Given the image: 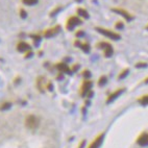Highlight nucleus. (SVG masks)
<instances>
[{"instance_id":"f257e3e1","label":"nucleus","mask_w":148,"mask_h":148,"mask_svg":"<svg viewBox=\"0 0 148 148\" xmlns=\"http://www.w3.org/2000/svg\"><path fill=\"white\" fill-rule=\"evenodd\" d=\"M39 124H40V120H39V118H38L37 116H34V115H29L26 118V120H25V125H26V127L32 130H36V128L39 126Z\"/></svg>"},{"instance_id":"f03ea898","label":"nucleus","mask_w":148,"mask_h":148,"mask_svg":"<svg viewBox=\"0 0 148 148\" xmlns=\"http://www.w3.org/2000/svg\"><path fill=\"white\" fill-rule=\"evenodd\" d=\"M96 30H97L98 32L102 34L103 36H106V37L112 39V40H119V39H120V34H119L112 32V30H108V29L101 28V27H96Z\"/></svg>"},{"instance_id":"7ed1b4c3","label":"nucleus","mask_w":148,"mask_h":148,"mask_svg":"<svg viewBox=\"0 0 148 148\" xmlns=\"http://www.w3.org/2000/svg\"><path fill=\"white\" fill-rule=\"evenodd\" d=\"M79 24H82V20H80L78 17H71V18L68 19V21H67V28L69 29V30H71V29H73L75 26H77V25H79Z\"/></svg>"},{"instance_id":"20e7f679","label":"nucleus","mask_w":148,"mask_h":148,"mask_svg":"<svg viewBox=\"0 0 148 148\" xmlns=\"http://www.w3.org/2000/svg\"><path fill=\"white\" fill-rule=\"evenodd\" d=\"M98 46L102 48V49H104V56L106 58H111L113 56V48H112V46L110 44H108V43H100V44H98Z\"/></svg>"},{"instance_id":"39448f33","label":"nucleus","mask_w":148,"mask_h":148,"mask_svg":"<svg viewBox=\"0 0 148 148\" xmlns=\"http://www.w3.org/2000/svg\"><path fill=\"white\" fill-rule=\"evenodd\" d=\"M91 88H92V82H90V80H85L82 87V96L87 95L88 93L90 92Z\"/></svg>"},{"instance_id":"423d86ee","label":"nucleus","mask_w":148,"mask_h":148,"mask_svg":"<svg viewBox=\"0 0 148 148\" xmlns=\"http://www.w3.org/2000/svg\"><path fill=\"white\" fill-rule=\"evenodd\" d=\"M102 141H103V134H101V135L98 136L95 140L91 143L89 148H99L101 145V143H102Z\"/></svg>"},{"instance_id":"0eeeda50","label":"nucleus","mask_w":148,"mask_h":148,"mask_svg":"<svg viewBox=\"0 0 148 148\" xmlns=\"http://www.w3.org/2000/svg\"><path fill=\"white\" fill-rule=\"evenodd\" d=\"M17 49H18V51H20V52H27V51L30 50V46H29L26 42H20V43H18V45H17Z\"/></svg>"},{"instance_id":"6e6552de","label":"nucleus","mask_w":148,"mask_h":148,"mask_svg":"<svg viewBox=\"0 0 148 148\" xmlns=\"http://www.w3.org/2000/svg\"><path fill=\"white\" fill-rule=\"evenodd\" d=\"M112 11L115 12V13H117V14H120L122 17H124V18L126 19L127 21H130V20L132 19V17L130 16V14L127 13L126 11H123V10H121V8H113Z\"/></svg>"},{"instance_id":"1a4fd4ad","label":"nucleus","mask_w":148,"mask_h":148,"mask_svg":"<svg viewBox=\"0 0 148 148\" xmlns=\"http://www.w3.org/2000/svg\"><path fill=\"white\" fill-rule=\"evenodd\" d=\"M138 144L141 146H146L148 145V132H146V134H143V135H141L140 137L138 138Z\"/></svg>"},{"instance_id":"9d476101","label":"nucleus","mask_w":148,"mask_h":148,"mask_svg":"<svg viewBox=\"0 0 148 148\" xmlns=\"http://www.w3.org/2000/svg\"><path fill=\"white\" fill-rule=\"evenodd\" d=\"M56 68H58V71H61L62 73H70V69H69L68 65H66V64H58L56 65Z\"/></svg>"},{"instance_id":"9b49d317","label":"nucleus","mask_w":148,"mask_h":148,"mask_svg":"<svg viewBox=\"0 0 148 148\" xmlns=\"http://www.w3.org/2000/svg\"><path fill=\"white\" fill-rule=\"evenodd\" d=\"M58 30H60V27H53V28H50L48 29V30H46L45 32V37L46 38H50L52 37V36H54V34H56L58 32Z\"/></svg>"},{"instance_id":"f8f14e48","label":"nucleus","mask_w":148,"mask_h":148,"mask_svg":"<svg viewBox=\"0 0 148 148\" xmlns=\"http://www.w3.org/2000/svg\"><path fill=\"white\" fill-rule=\"evenodd\" d=\"M122 92H123V89H119V90H117L116 92H114L112 95H110V97H108V99L106 100V102L110 103V102H112L113 100H115V99H116V98L118 97V96H119Z\"/></svg>"},{"instance_id":"ddd939ff","label":"nucleus","mask_w":148,"mask_h":148,"mask_svg":"<svg viewBox=\"0 0 148 148\" xmlns=\"http://www.w3.org/2000/svg\"><path fill=\"white\" fill-rule=\"evenodd\" d=\"M77 14H78L79 16L84 17V18H86V19L89 18V13L86 11L85 8H78V10H77Z\"/></svg>"},{"instance_id":"4468645a","label":"nucleus","mask_w":148,"mask_h":148,"mask_svg":"<svg viewBox=\"0 0 148 148\" xmlns=\"http://www.w3.org/2000/svg\"><path fill=\"white\" fill-rule=\"evenodd\" d=\"M38 1H39V0H22V2H23L25 5H29V6L36 5L38 3Z\"/></svg>"},{"instance_id":"2eb2a0df","label":"nucleus","mask_w":148,"mask_h":148,"mask_svg":"<svg viewBox=\"0 0 148 148\" xmlns=\"http://www.w3.org/2000/svg\"><path fill=\"white\" fill-rule=\"evenodd\" d=\"M139 102L141 104H143V106H148V96H143L140 100H139Z\"/></svg>"},{"instance_id":"dca6fc26","label":"nucleus","mask_w":148,"mask_h":148,"mask_svg":"<svg viewBox=\"0 0 148 148\" xmlns=\"http://www.w3.org/2000/svg\"><path fill=\"white\" fill-rule=\"evenodd\" d=\"M106 80H108V79H106V76H102L100 79H99V82H98V85H99V86H103L106 82Z\"/></svg>"},{"instance_id":"f3484780","label":"nucleus","mask_w":148,"mask_h":148,"mask_svg":"<svg viewBox=\"0 0 148 148\" xmlns=\"http://www.w3.org/2000/svg\"><path fill=\"white\" fill-rule=\"evenodd\" d=\"M80 48H82V50L85 51V52H89V45H88V44H82V45H80Z\"/></svg>"},{"instance_id":"a211bd4d","label":"nucleus","mask_w":148,"mask_h":148,"mask_svg":"<svg viewBox=\"0 0 148 148\" xmlns=\"http://www.w3.org/2000/svg\"><path fill=\"white\" fill-rule=\"evenodd\" d=\"M10 106H11V103L10 102L3 103L2 106H0V110H6V108H10Z\"/></svg>"},{"instance_id":"6ab92c4d","label":"nucleus","mask_w":148,"mask_h":148,"mask_svg":"<svg viewBox=\"0 0 148 148\" xmlns=\"http://www.w3.org/2000/svg\"><path fill=\"white\" fill-rule=\"evenodd\" d=\"M20 16H21V18H26L27 17V13H26V11H24L23 8H21L20 10Z\"/></svg>"},{"instance_id":"aec40b11","label":"nucleus","mask_w":148,"mask_h":148,"mask_svg":"<svg viewBox=\"0 0 148 148\" xmlns=\"http://www.w3.org/2000/svg\"><path fill=\"white\" fill-rule=\"evenodd\" d=\"M127 72H128V70H127V69H126V70H125V71L122 72V74H121V75H120V78H122V77H123V76H125V75H126V74H127Z\"/></svg>"},{"instance_id":"412c9836","label":"nucleus","mask_w":148,"mask_h":148,"mask_svg":"<svg viewBox=\"0 0 148 148\" xmlns=\"http://www.w3.org/2000/svg\"><path fill=\"white\" fill-rule=\"evenodd\" d=\"M76 36H77V37H80V36H84V32H82V30H79V32H77Z\"/></svg>"},{"instance_id":"4be33fe9","label":"nucleus","mask_w":148,"mask_h":148,"mask_svg":"<svg viewBox=\"0 0 148 148\" xmlns=\"http://www.w3.org/2000/svg\"><path fill=\"white\" fill-rule=\"evenodd\" d=\"M84 75H85L86 77H88V76H90L91 74H90V72H89V71H85V74H84Z\"/></svg>"},{"instance_id":"5701e85b","label":"nucleus","mask_w":148,"mask_h":148,"mask_svg":"<svg viewBox=\"0 0 148 148\" xmlns=\"http://www.w3.org/2000/svg\"><path fill=\"white\" fill-rule=\"evenodd\" d=\"M116 27H118V28H121V27H123V25H122V24H120V22H118V24H116Z\"/></svg>"},{"instance_id":"b1692460","label":"nucleus","mask_w":148,"mask_h":148,"mask_svg":"<svg viewBox=\"0 0 148 148\" xmlns=\"http://www.w3.org/2000/svg\"><path fill=\"white\" fill-rule=\"evenodd\" d=\"M146 67V64H137V67Z\"/></svg>"},{"instance_id":"393cba45","label":"nucleus","mask_w":148,"mask_h":148,"mask_svg":"<svg viewBox=\"0 0 148 148\" xmlns=\"http://www.w3.org/2000/svg\"><path fill=\"white\" fill-rule=\"evenodd\" d=\"M77 2H80V1H82V0H76Z\"/></svg>"},{"instance_id":"a878e982","label":"nucleus","mask_w":148,"mask_h":148,"mask_svg":"<svg viewBox=\"0 0 148 148\" xmlns=\"http://www.w3.org/2000/svg\"><path fill=\"white\" fill-rule=\"evenodd\" d=\"M145 82H148V78H147V79H146V80H145Z\"/></svg>"},{"instance_id":"bb28decb","label":"nucleus","mask_w":148,"mask_h":148,"mask_svg":"<svg viewBox=\"0 0 148 148\" xmlns=\"http://www.w3.org/2000/svg\"><path fill=\"white\" fill-rule=\"evenodd\" d=\"M147 28H148V26H147Z\"/></svg>"}]
</instances>
